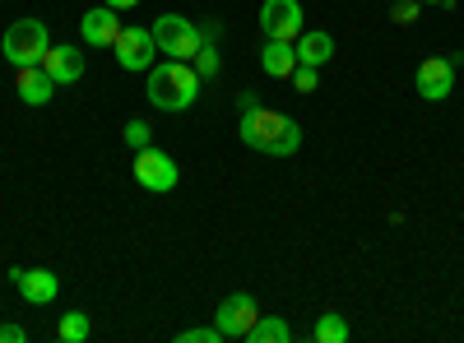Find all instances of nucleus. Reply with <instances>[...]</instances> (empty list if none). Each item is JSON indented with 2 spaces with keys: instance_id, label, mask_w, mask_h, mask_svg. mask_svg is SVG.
Segmentation results:
<instances>
[{
  "instance_id": "8",
  "label": "nucleus",
  "mask_w": 464,
  "mask_h": 343,
  "mask_svg": "<svg viewBox=\"0 0 464 343\" xmlns=\"http://www.w3.org/2000/svg\"><path fill=\"white\" fill-rule=\"evenodd\" d=\"M111 52L121 61V70H149L153 56H159V43H153V28H121Z\"/></svg>"
},
{
  "instance_id": "4",
  "label": "nucleus",
  "mask_w": 464,
  "mask_h": 343,
  "mask_svg": "<svg viewBox=\"0 0 464 343\" xmlns=\"http://www.w3.org/2000/svg\"><path fill=\"white\" fill-rule=\"evenodd\" d=\"M153 43H159V52L172 56V61H196V52L205 47V37L186 14H159V24H153Z\"/></svg>"
},
{
  "instance_id": "9",
  "label": "nucleus",
  "mask_w": 464,
  "mask_h": 343,
  "mask_svg": "<svg viewBox=\"0 0 464 343\" xmlns=\"http://www.w3.org/2000/svg\"><path fill=\"white\" fill-rule=\"evenodd\" d=\"M10 283L19 288L24 301H33V307H47V301H56V292H61V279L52 270H24V264L10 270Z\"/></svg>"
},
{
  "instance_id": "22",
  "label": "nucleus",
  "mask_w": 464,
  "mask_h": 343,
  "mask_svg": "<svg viewBox=\"0 0 464 343\" xmlns=\"http://www.w3.org/2000/svg\"><path fill=\"white\" fill-rule=\"evenodd\" d=\"M293 89H297V93H312V89H316V65H297V70H293Z\"/></svg>"
},
{
  "instance_id": "13",
  "label": "nucleus",
  "mask_w": 464,
  "mask_h": 343,
  "mask_svg": "<svg viewBox=\"0 0 464 343\" xmlns=\"http://www.w3.org/2000/svg\"><path fill=\"white\" fill-rule=\"evenodd\" d=\"M80 33H84V47H111L116 37H121V19H116V10L98 5V10H89V14H84Z\"/></svg>"
},
{
  "instance_id": "3",
  "label": "nucleus",
  "mask_w": 464,
  "mask_h": 343,
  "mask_svg": "<svg viewBox=\"0 0 464 343\" xmlns=\"http://www.w3.org/2000/svg\"><path fill=\"white\" fill-rule=\"evenodd\" d=\"M47 47H52V37H47V24H43V19H14V24L5 28V37H0V52H5V61H10L14 70L43 65Z\"/></svg>"
},
{
  "instance_id": "25",
  "label": "nucleus",
  "mask_w": 464,
  "mask_h": 343,
  "mask_svg": "<svg viewBox=\"0 0 464 343\" xmlns=\"http://www.w3.org/2000/svg\"><path fill=\"white\" fill-rule=\"evenodd\" d=\"M102 5H107V10H116V14H121V10H135L140 0H102Z\"/></svg>"
},
{
  "instance_id": "11",
  "label": "nucleus",
  "mask_w": 464,
  "mask_h": 343,
  "mask_svg": "<svg viewBox=\"0 0 464 343\" xmlns=\"http://www.w3.org/2000/svg\"><path fill=\"white\" fill-rule=\"evenodd\" d=\"M43 70L52 74L56 84H80V80H84V52H80V47H70V43H61V47H47V56H43Z\"/></svg>"
},
{
  "instance_id": "21",
  "label": "nucleus",
  "mask_w": 464,
  "mask_h": 343,
  "mask_svg": "<svg viewBox=\"0 0 464 343\" xmlns=\"http://www.w3.org/2000/svg\"><path fill=\"white\" fill-rule=\"evenodd\" d=\"M126 144H130V148H149V144H153V130L135 117V121H126Z\"/></svg>"
},
{
  "instance_id": "15",
  "label": "nucleus",
  "mask_w": 464,
  "mask_h": 343,
  "mask_svg": "<svg viewBox=\"0 0 464 343\" xmlns=\"http://www.w3.org/2000/svg\"><path fill=\"white\" fill-rule=\"evenodd\" d=\"M293 52H297V65H316L321 70L334 56V37L325 28H312V33H302L297 43H293Z\"/></svg>"
},
{
  "instance_id": "14",
  "label": "nucleus",
  "mask_w": 464,
  "mask_h": 343,
  "mask_svg": "<svg viewBox=\"0 0 464 343\" xmlns=\"http://www.w3.org/2000/svg\"><path fill=\"white\" fill-rule=\"evenodd\" d=\"M260 70L269 74V80H293V70H297V52H293V43H275V37H265Z\"/></svg>"
},
{
  "instance_id": "17",
  "label": "nucleus",
  "mask_w": 464,
  "mask_h": 343,
  "mask_svg": "<svg viewBox=\"0 0 464 343\" xmlns=\"http://www.w3.org/2000/svg\"><path fill=\"white\" fill-rule=\"evenodd\" d=\"M312 338H316V343H343V338H348V320H343V316H334V311H321V320H316Z\"/></svg>"
},
{
  "instance_id": "5",
  "label": "nucleus",
  "mask_w": 464,
  "mask_h": 343,
  "mask_svg": "<svg viewBox=\"0 0 464 343\" xmlns=\"http://www.w3.org/2000/svg\"><path fill=\"white\" fill-rule=\"evenodd\" d=\"M135 181L144 186V190H153V195H168V190L177 186V163L163 154V148H135Z\"/></svg>"
},
{
  "instance_id": "7",
  "label": "nucleus",
  "mask_w": 464,
  "mask_h": 343,
  "mask_svg": "<svg viewBox=\"0 0 464 343\" xmlns=\"http://www.w3.org/2000/svg\"><path fill=\"white\" fill-rule=\"evenodd\" d=\"M260 320V307H256V297L251 292H232L218 301V311H214V325L223 329V338H246V329Z\"/></svg>"
},
{
  "instance_id": "16",
  "label": "nucleus",
  "mask_w": 464,
  "mask_h": 343,
  "mask_svg": "<svg viewBox=\"0 0 464 343\" xmlns=\"http://www.w3.org/2000/svg\"><path fill=\"white\" fill-rule=\"evenodd\" d=\"M246 338H251V343H288L293 329H288L279 316H265V311H260V320L246 329Z\"/></svg>"
},
{
  "instance_id": "23",
  "label": "nucleus",
  "mask_w": 464,
  "mask_h": 343,
  "mask_svg": "<svg viewBox=\"0 0 464 343\" xmlns=\"http://www.w3.org/2000/svg\"><path fill=\"white\" fill-rule=\"evenodd\" d=\"M418 14H422L418 0H395V10H391V19H395V24H413Z\"/></svg>"
},
{
  "instance_id": "1",
  "label": "nucleus",
  "mask_w": 464,
  "mask_h": 343,
  "mask_svg": "<svg viewBox=\"0 0 464 343\" xmlns=\"http://www.w3.org/2000/svg\"><path fill=\"white\" fill-rule=\"evenodd\" d=\"M237 135H242L246 148H256V154H269V158H293L297 148H302V126L288 117V111H269V107L242 111Z\"/></svg>"
},
{
  "instance_id": "2",
  "label": "nucleus",
  "mask_w": 464,
  "mask_h": 343,
  "mask_svg": "<svg viewBox=\"0 0 464 343\" xmlns=\"http://www.w3.org/2000/svg\"><path fill=\"white\" fill-rule=\"evenodd\" d=\"M144 98L159 107V111H186L190 102L200 98V74L190 70L186 61H163V65H149V84Z\"/></svg>"
},
{
  "instance_id": "12",
  "label": "nucleus",
  "mask_w": 464,
  "mask_h": 343,
  "mask_svg": "<svg viewBox=\"0 0 464 343\" xmlns=\"http://www.w3.org/2000/svg\"><path fill=\"white\" fill-rule=\"evenodd\" d=\"M14 89H19V98H24L28 107H47L52 93H56V80H52L43 65H24V70L14 74Z\"/></svg>"
},
{
  "instance_id": "6",
  "label": "nucleus",
  "mask_w": 464,
  "mask_h": 343,
  "mask_svg": "<svg viewBox=\"0 0 464 343\" xmlns=\"http://www.w3.org/2000/svg\"><path fill=\"white\" fill-rule=\"evenodd\" d=\"M260 33L275 43H297L302 37V5L297 0H265L260 5Z\"/></svg>"
},
{
  "instance_id": "20",
  "label": "nucleus",
  "mask_w": 464,
  "mask_h": 343,
  "mask_svg": "<svg viewBox=\"0 0 464 343\" xmlns=\"http://www.w3.org/2000/svg\"><path fill=\"white\" fill-rule=\"evenodd\" d=\"M177 338H181V343H227L218 325H209V329H200V325H196V329H181Z\"/></svg>"
},
{
  "instance_id": "18",
  "label": "nucleus",
  "mask_w": 464,
  "mask_h": 343,
  "mask_svg": "<svg viewBox=\"0 0 464 343\" xmlns=\"http://www.w3.org/2000/svg\"><path fill=\"white\" fill-rule=\"evenodd\" d=\"M56 338L61 343H84L89 338V316L84 311H65L61 325H56Z\"/></svg>"
},
{
  "instance_id": "19",
  "label": "nucleus",
  "mask_w": 464,
  "mask_h": 343,
  "mask_svg": "<svg viewBox=\"0 0 464 343\" xmlns=\"http://www.w3.org/2000/svg\"><path fill=\"white\" fill-rule=\"evenodd\" d=\"M196 74H200V80H214V74H218V52L209 43L196 52Z\"/></svg>"
},
{
  "instance_id": "10",
  "label": "nucleus",
  "mask_w": 464,
  "mask_h": 343,
  "mask_svg": "<svg viewBox=\"0 0 464 343\" xmlns=\"http://www.w3.org/2000/svg\"><path fill=\"white\" fill-rule=\"evenodd\" d=\"M450 89H455V61L450 56H428V61L418 65V93L428 98V102L450 98Z\"/></svg>"
},
{
  "instance_id": "24",
  "label": "nucleus",
  "mask_w": 464,
  "mask_h": 343,
  "mask_svg": "<svg viewBox=\"0 0 464 343\" xmlns=\"http://www.w3.org/2000/svg\"><path fill=\"white\" fill-rule=\"evenodd\" d=\"M24 338H28V329H24V325H14V320L0 325V343H24Z\"/></svg>"
}]
</instances>
